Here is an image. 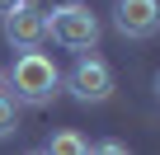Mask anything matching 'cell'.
Segmentation results:
<instances>
[{
    "label": "cell",
    "mask_w": 160,
    "mask_h": 155,
    "mask_svg": "<svg viewBox=\"0 0 160 155\" xmlns=\"http://www.w3.org/2000/svg\"><path fill=\"white\" fill-rule=\"evenodd\" d=\"M5 85L14 90L10 99L14 104H28V108H47L57 94H61V70L47 52H19V61L10 66Z\"/></svg>",
    "instance_id": "1"
},
{
    "label": "cell",
    "mask_w": 160,
    "mask_h": 155,
    "mask_svg": "<svg viewBox=\"0 0 160 155\" xmlns=\"http://www.w3.org/2000/svg\"><path fill=\"white\" fill-rule=\"evenodd\" d=\"M99 33H104V24H99V14L85 10V5H71V10H61V14H47V38L61 42V47H71V52H90V47L99 42Z\"/></svg>",
    "instance_id": "2"
},
{
    "label": "cell",
    "mask_w": 160,
    "mask_h": 155,
    "mask_svg": "<svg viewBox=\"0 0 160 155\" xmlns=\"http://www.w3.org/2000/svg\"><path fill=\"white\" fill-rule=\"evenodd\" d=\"M66 90H71L80 104H104V99L113 94V70H108V61L85 52V56L71 66V75H66Z\"/></svg>",
    "instance_id": "3"
},
{
    "label": "cell",
    "mask_w": 160,
    "mask_h": 155,
    "mask_svg": "<svg viewBox=\"0 0 160 155\" xmlns=\"http://www.w3.org/2000/svg\"><path fill=\"white\" fill-rule=\"evenodd\" d=\"M113 28L122 38H155L160 33V0H118Z\"/></svg>",
    "instance_id": "4"
},
{
    "label": "cell",
    "mask_w": 160,
    "mask_h": 155,
    "mask_svg": "<svg viewBox=\"0 0 160 155\" xmlns=\"http://www.w3.org/2000/svg\"><path fill=\"white\" fill-rule=\"evenodd\" d=\"M5 42L14 47V52H38L42 42H47V14H38V10H14V14H5Z\"/></svg>",
    "instance_id": "5"
},
{
    "label": "cell",
    "mask_w": 160,
    "mask_h": 155,
    "mask_svg": "<svg viewBox=\"0 0 160 155\" xmlns=\"http://www.w3.org/2000/svg\"><path fill=\"white\" fill-rule=\"evenodd\" d=\"M42 155H90V141L80 136V132H52V141H47V150Z\"/></svg>",
    "instance_id": "6"
},
{
    "label": "cell",
    "mask_w": 160,
    "mask_h": 155,
    "mask_svg": "<svg viewBox=\"0 0 160 155\" xmlns=\"http://www.w3.org/2000/svg\"><path fill=\"white\" fill-rule=\"evenodd\" d=\"M10 132H19V104L10 94H0V141H5Z\"/></svg>",
    "instance_id": "7"
},
{
    "label": "cell",
    "mask_w": 160,
    "mask_h": 155,
    "mask_svg": "<svg viewBox=\"0 0 160 155\" xmlns=\"http://www.w3.org/2000/svg\"><path fill=\"white\" fill-rule=\"evenodd\" d=\"M71 5H80V0H28V10H38V14H61Z\"/></svg>",
    "instance_id": "8"
},
{
    "label": "cell",
    "mask_w": 160,
    "mask_h": 155,
    "mask_svg": "<svg viewBox=\"0 0 160 155\" xmlns=\"http://www.w3.org/2000/svg\"><path fill=\"white\" fill-rule=\"evenodd\" d=\"M90 155H132L122 141H99V146H90Z\"/></svg>",
    "instance_id": "9"
},
{
    "label": "cell",
    "mask_w": 160,
    "mask_h": 155,
    "mask_svg": "<svg viewBox=\"0 0 160 155\" xmlns=\"http://www.w3.org/2000/svg\"><path fill=\"white\" fill-rule=\"evenodd\" d=\"M28 0H0V14H14V10H24Z\"/></svg>",
    "instance_id": "10"
},
{
    "label": "cell",
    "mask_w": 160,
    "mask_h": 155,
    "mask_svg": "<svg viewBox=\"0 0 160 155\" xmlns=\"http://www.w3.org/2000/svg\"><path fill=\"white\" fill-rule=\"evenodd\" d=\"M0 94H5V70H0Z\"/></svg>",
    "instance_id": "11"
},
{
    "label": "cell",
    "mask_w": 160,
    "mask_h": 155,
    "mask_svg": "<svg viewBox=\"0 0 160 155\" xmlns=\"http://www.w3.org/2000/svg\"><path fill=\"white\" fill-rule=\"evenodd\" d=\"M155 99H160V75H155Z\"/></svg>",
    "instance_id": "12"
},
{
    "label": "cell",
    "mask_w": 160,
    "mask_h": 155,
    "mask_svg": "<svg viewBox=\"0 0 160 155\" xmlns=\"http://www.w3.org/2000/svg\"><path fill=\"white\" fill-rule=\"evenodd\" d=\"M28 155H42V150H28Z\"/></svg>",
    "instance_id": "13"
}]
</instances>
